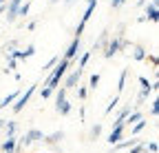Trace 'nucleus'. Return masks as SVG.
Returning <instances> with one entry per match:
<instances>
[{
  "label": "nucleus",
  "instance_id": "obj_1",
  "mask_svg": "<svg viewBox=\"0 0 159 153\" xmlns=\"http://www.w3.org/2000/svg\"><path fill=\"white\" fill-rule=\"evenodd\" d=\"M128 47H130V40H126L122 33H115L111 40H106V45H104V58L111 60V58H115L122 49H128Z\"/></svg>",
  "mask_w": 159,
  "mask_h": 153
},
{
  "label": "nucleus",
  "instance_id": "obj_2",
  "mask_svg": "<svg viewBox=\"0 0 159 153\" xmlns=\"http://www.w3.org/2000/svg\"><path fill=\"white\" fill-rule=\"evenodd\" d=\"M35 87H38V84H31V87H27V91H25V93H20L18 98H16V104L11 107V111L16 113V116L25 111V107H27V104H29V100H31V95L35 93Z\"/></svg>",
  "mask_w": 159,
  "mask_h": 153
},
{
  "label": "nucleus",
  "instance_id": "obj_3",
  "mask_svg": "<svg viewBox=\"0 0 159 153\" xmlns=\"http://www.w3.org/2000/svg\"><path fill=\"white\" fill-rule=\"evenodd\" d=\"M82 73H84V69H73L71 73L66 71L64 78H62V80H64V89H66V91L75 89V87L80 84V80H82Z\"/></svg>",
  "mask_w": 159,
  "mask_h": 153
},
{
  "label": "nucleus",
  "instance_id": "obj_4",
  "mask_svg": "<svg viewBox=\"0 0 159 153\" xmlns=\"http://www.w3.org/2000/svg\"><path fill=\"white\" fill-rule=\"evenodd\" d=\"M25 0H7V9H5V13H7V22L9 25H13L16 20H18V9H20V5H22Z\"/></svg>",
  "mask_w": 159,
  "mask_h": 153
},
{
  "label": "nucleus",
  "instance_id": "obj_5",
  "mask_svg": "<svg viewBox=\"0 0 159 153\" xmlns=\"http://www.w3.org/2000/svg\"><path fill=\"white\" fill-rule=\"evenodd\" d=\"M80 47H82V38H77V36H75L73 40H71V45H69V49L64 51V58H69L71 62L77 60V55L82 53V51H80Z\"/></svg>",
  "mask_w": 159,
  "mask_h": 153
},
{
  "label": "nucleus",
  "instance_id": "obj_6",
  "mask_svg": "<svg viewBox=\"0 0 159 153\" xmlns=\"http://www.w3.org/2000/svg\"><path fill=\"white\" fill-rule=\"evenodd\" d=\"M124 131H126V127L122 124V122H113V129H111V133H108V144H117L119 140L124 138Z\"/></svg>",
  "mask_w": 159,
  "mask_h": 153
},
{
  "label": "nucleus",
  "instance_id": "obj_7",
  "mask_svg": "<svg viewBox=\"0 0 159 153\" xmlns=\"http://www.w3.org/2000/svg\"><path fill=\"white\" fill-rule=\"evenodd\" d=\"M146 7V20H150V22H159V0H150L148 5H144Z\"/></svg>",
  "mask_w": 159,
  "mask_h": 153
},
{
  "label": "nucleus",
  "instance_id": "obj_8",
  "mask_svg": "<svg viewBox=\"0 0 159 153\" xmlns=\"http://www.w3.org/2000/svg\"><path fill=\"white\" fill-rule=\"evenodd\" d=\"M64 136H66V133L60 129V131H53V133H49V136H44L42 142L49 144V146H60V144H62V140H64Z\"/></svg>",
  "mask_w": 159,
  "mask_h": 153
},
{
  "label": "nucleus",
  "instance_id": "obj_9",
  "mask_svg": "<svg viewBox=\"0 0 159 153\" xmlns=\"http://www.w3.org/2000/svg\"><path fill=\"white\" fill-rule=\"evenodd\" d=\"M20 93H22V89H16V91H11L9 95H5V98L0 100V109H7L9 104H13V102H16V98H18Z\"/></svg>",
  "mask_w": 159,
  "mask_h": 153
},
{
  "label": "nucleus",
  "instance_id": "obj_10",
  "mask_svg": "<svg viewBox=\"0 0 159 153\" xmlns=\"http://www.w3.org/2000/svg\"><path fill=\"white\" fill-rule=\"evenodd\" d=\"M2 153H16V136H7V140L0 144Z\"/></svg>",
  "mask_w": 159,
  "mask_h": 153
},
{
  "label": "nucleus",
  "instance_id": "obj_11",
  "mask_svg": "<svg viewBox=\"0 0 159 153\" xmlns=\"http://www.w3.org/2000/svg\"><path fill=\"white\" fill-rule=\"evenodd\" d=\"M148 127V120H144V118H139L135 124H130L128 129H130V136H139V133H142L144 129Z\"/></svg>",
  "mask_w": 159,
  "mask_h": 153
},
{
  "label": "nucleus",
  "instance_id": "obj_12",
  "mask_svg": "<svg viewBox=\"0 0 159 153\" xmlns=\"http://www.w3.org/2000/svg\"><path fill=\"white\" fill-rule=\"evenodd\" d=\"M55 111L60 113V116H69V113L73 111V104H71V102L64 98L62 102H57V104H55Z\"/></svg>",
  "mask_w": 159,
  "mask_h": 153
},
{
  "label": "nucleus",
  "instance_id": "obj_13",
  "mask_svg": "<svg viewBox=\"0 0 159 153\" xmlns=\"http://www.w3.org/2000/svg\"><path fill=\"white\" fill-rule=\"evenodd\" d=\"M106 40H108V31L104 29L102 33H99V38H97V40L93 42V47H91V51H93V53H95V51H99V49H102V47L106 45Z\"/></svg>",
  "mask_w": 159,
  "mask_h": 153
},
{
  "label": "nucleus",
  "instance_id": "obj_14",
  "mask_svg": "<svg viewBox=\"0 0 159 153\" xmlns=\"http://www.w3.org/2000/svg\"><path fill=\"white\" fill-rule=\"evenodd\" d=\"M126 78H128V69H122V73H119V78H117V93L119 95L126 89Z\"/></svg>",
  "mask_w": 159,
  "mask_h": 153
},
{
  "label": "nucleus",
  "instance_id": "obj_15",
  "mask_svg": "<svg viewBox=\"0 0 159 153\" xmlns=\"http://www.w3.org/2000/svg\"><path fill=\"white\" fill-rule=\"evenodd\" d=\"M150 95H152V89H142V91L137 93V104H135V107H142V104H146V100L150 98Z\"/></svg>",
  "mask_w": 159,
  "mask_h": 153
},
{
  "label": "nucleus",
  "instance_id": "obj_16",
  "mask_svg": "<svg viewBox=\"0 0 159 153\" xmlns=\"http://www.w3.org/2000/svg\"><path fill=\"white\" fill-rule=\"evenodd\" d=\"M133 49H135V51H133V58H135V60H146L148 51H146L142 45H133Z\"/></svg>",
  "mask_w": 159,
  "mask_h": 153
},
{
  "label": "nucleus",
  "instance_id": "obj_17",
  "mask_svg": "<svg viewBox=\"0 0 159 153\" xmlns=\"http://www.w3.org/2000/svg\"><path fill=\"white\" fill-rule=\"evenodd\" d=\"M2 131H5V136H16V131H18V122H16V120H7Z\"/></svg>",
  "mask_w": 159,
  "mask_h": 153
},
{
  "label": "nucleus",
  "instance_id": "obj_18",
  "mask_svg": "<svg viewBox=\"0 0 159 153\" xmlns=\"http://www.w3.org/2000/svg\"><path fill=\"white\" fill-rule=\"evenodd\" d=\"M130 111H133V104H126V107H122V109L117 111V118H115V122H122V124H124V118L128 116Z\"/></svg>",
  "mask_w": 159,
  "mask_h": 153
},
{
  "label": "nucleus",
  "instance_id": "obj_19",
  "mask_svg": "<svg viewBox=\"0 0 159 153\" xmlns=\"http://www.w3.org/2000/svg\"><path fill=\"white\" fill-rule=\"evenodd\" d=\"M91 55H93V51H84V53H80L77 69H86V65H89V60H91Z\"/></svg>",
  "mask_w": 159,
  "mask_h": 153
},
{
  "label": "nucleus",
  "instance_id": "obj_20",
  "mask_svg": "<svg viewBox=\"0 0 159 153\" xmlns=\"http://www.w3.org/2000/svg\"><path fill=\"white\" fill-rule=\"evenodd\" d=\"M99 136H102V122H95L91 127V140L95 142V140H99Z\"/></svg>",
  "mask_w": 159,
  "mask_h": 153
},
{
  "label": "nucleus",
  "instance_id": "obj_21",
  "mask_svg": "<svg viewBox=\"0 0 159 153\" xmlns=\"http://www.w3.org/2000/svg\"><path fill=\"white\" fill-rule=\"evenodd\" d=\"M119 98H122V95H119V93H117V95H115V98H113V100L108 102V107L104 109V116H108V113H113V109H117V107H119Z\"/></svg>",
  "mask_w": 159,
  "mask_h": 153
},
{
  "label": "nucleus",
  "instance_id": "obj_22",
  "mask_svg": "<svg viewBox=\"0 0 159 153\" xmlns=\"http://www.w3.org/2000/svg\"><path fill=\"white\" fill-rule=\"evenodd\" d=\"M144 149H146V142H144V140H137V142L128 149V153H144Z\"/></svg>",
  "mask_w": 159,
  "mask_h": 153
},
{
  "label": "nucleus",
  "instance_id": "obj_23",
  "mask_svg": "<svg viewBox=\"0 0 159 153\" xmlns=\"http://www.w3.org/2000/svg\"><path fill=\"white\" fill-rule=\"evenodd\" d=\"M16 65H18V60H16V58H11V55H7V67H5L2 71H5V73H11V71L16 69Z\"/></svg>",
  "mask_w": 159,
  "mask_h": 153
},
{
  "label": "nucleus",
  "instance_id": "obj_24",
  "mask_svg": "<svg viewBox=\"0 0 159 153\" xmlns=\"http://www.w3.org/2000/svg\"><path fill=\"white\" fill-rule=\"evenodd\" d=\"M97 84H99V73H93L91 78H89V84H86V87L95 91V89H97Z\"/></svg>",
  "mask_w": 159,
  "mask_h": 153
},
{
  "label": "nucleus",
  "instance_id": "obj_25",
  "mask_svg": "<svg viewBox=\"0 0 159 153\" xmlns=\"http://www.w3.org/2000/svg\"><path fill=\"white\" fill-rule=\"evenodd\" d=\"M137 80H139V84H142V89H152V82H148L146 75H137ZM152 91H155V89H152Z\"/></svg>",
  "mask_w": 159,
  "mask_h": 153
},
{
  "label": "nucleus",
  "instance_id": "obj_26",
  "mask_svg": "<svg viewBox=\"0 0 159 153\" xmlns=\"http://www.w3.org/2000/svg\"><path fill=\"white\" fill-rule=\"evenodd\" d=\"M86 95H89V87L80 84V87H77V98H80V100H86Z\"/></svg>",
  "mask_w": 159,
  "mask_h": 153
},
{
  "label": "nucleus",
  "instance_id": "obj_27",
  "mask_svg": "<svg viewBox=\"0 0 159 153\" xmlns=\"http://www.w3.org/2000/svg\"><path fill=\"white\" fill-rule=\"evenodd\" d=\"M57 60H60V58H57V55H53V58H51V60H49V62H47V65L42 67V71H44V73H49V71L53 69V65H55Z\"/></svg>",
  "mask_w": 159,
  "mask_h": 153
},
{
  "label": "nucleus",
  "instance_id": "obj_28",
  "mask_svg": "<svg viewBox=\"0 0 159 153\" xmlns=\"http://www.w3.org/2000/svg\"><path fill=\"white\" fill-rule=\"evenodd\" d=\"M64 98H66V89H64V87H62V89H60V91H57V93H55V104H57V102H62V100H64Z\"/></svg>",
  "mask_w": 159,
  "mask_h": 153
},
{
  "label": "nucleus",
  "instance_id": "obj_29",
  "mask_svg": "<svg viewBox=\"0 0 159 153\" xmlns=\"http://www.w3.org/2000/svg\"><path fill=\"white\" fill-rule=\"evenodd\" d=\"M157 113H159V100L155 98V100H152V107H150V116L157 118Z\"/></svg>",
  "mask_w": 159,
  "mask_h": 153
},
{
  "label": "nucleus",
  "instance_id": "obj_30",
  "mask_svg": "<svg viewBox=\"0 0 159 153\" xmlns=\"http://www.w3.org/2000/svg\"><path fill=\"white\" fill-rule=\"evenodd\" d=\"M146 151H150V153H157L159 151V144L152 140V142H146Z\"/></svg>",
  "mask_w": 159,
  "mask_h": 153
},
{
  "label": "nucleus",
  "instance_id": "obj_31",
  "mask_svg": "<svg viewBox=\"0 0 159 153\" xmlns=\"http://www.w3.org/2000/svg\"><path fill=\"white\" fill-rule=\"evenodd\" d=\"M22 53H25V58H31V55H35V47H33V45H29Z\"/></svg>",
  "mask_w": 159,
  "mask_h": 153
},
{
  "label": "nucleus",
  "instance_id": "obj_32",
  "mask_svg": "<svg viewBox=\"0 0 159 153\" xmlns=\"http://www.w3.org/2000/svg\"><path fill=\"white\" fill-rule=\"evenodd\" d=\"M146 60H150V65H152V67H159V60H157V55H155V53L146 55Z\"/></svg>",
  "mask_w": 159,
  "mask_h": 153
},
{
  "label": "nucleus",
  "instance_id": "obj_33",
  "mask_svg": "<svg viewBox=\"0 0 159 153\" xmlns=\"http://www.w3.org/2000/svg\"><path fill=\"white\" fill-rule=\"evenodd\" d=\"M124 5V0H111V9H119Z\"/></svg>",
  "mask_w": 159,
  "mask_h": 153
},
{
  "label": "nucleus",
  "instance_id": "obj_34",
  "mask_svg": "<svg viewBox=\"0 0 159 153\" xmlns=\"http://www.w3.org/2000/svg\"><path fill=\"white\" fill-rule=\"evenodd\" d=\"M84 118H86V107H80V120L84 122Z\"/></svg>",
  "mask_w": 159,
  "mask_h": 153
},
{
  "label": "nucleus",
  "instance_id": "obj_35",
  "mask_svg": "<svg viewBox=\"0 0 159 153\" xmlns=\"http://www.w3.org/2000/svg\"><path fill=\"white\" fill-rule=\"evenodd\" d=\"M35 27H38V20H31V22L27 25V29H29V31H35Z\"/></svg>",
  "mask_w": 159,
  "mask_h": 153
},
{
  "label": "nucleus",
  "instance_id": "obj_36",
  "mask_svg": "<svg viewBox=\"0 0 159 153\" xmlns=\"http://www.w3.org/2000/svg\"><path fill=\"white\" fill-rule=\"evenodd\" d=\"M5 122H7V120H2V118H0V131L5 129Z\"/></svg>",
  "mask_w": 159,
  "mask_h": 153
},
{
  "label": "nucleus",
  "instance_id": "obj_37",
  "mask_svg": "<svg viewBox=\"0 0 159 153\" xmlns=\"http://www.w3.org/2000/svg\"><path fill=\"white\" fill-rule=\"evenodd\" d=\"M73 2H75V0H64V5H66V7H71Z\"/></svg>",
  "mask_w": 159,
  "mask_h": 153
},
{
  "label": "nucleus",
  "instance_id": "obj_38",
  "mask_svg": "<svg viewBox=\"0 0 159 153\" xmlns=\"http://www.w3.org/2000/svg\"><path fill=\"white\" fill-rule=\"evenodd\" d=\"M55 2H57V0H49V5H55Z\"/></svg>",
  "mask_w": 159,
  "mask_h": 153
},
{
  "label": "nucleus",
  "instance_id": "obj_39",
  "mask_svg": "<svg viewBox=\"0 0 159 153\" xmlns=\"http://www.w3.org/2000/svg\"><path fill=\"white\" fill-rule=\"evenodd\" d=\"M5 2H7V0H0V5H5Z\"/></svg>",
  "mask_w": 159,
  "mask_h": 153
},
{
  "label": "nucleus",
  "instance_id": "obj_40",
  "mask_svg": "<svg viewBox=\"0 0 159 153\" xmlns=\"http://www.w3.org/2000/svg\"><path fill=\"white\" fill-rule=\"evenodd\" d=\"M124 2H128V0H124Z\"/></svg>",
  "mask_w": 159,
  "mask_h": 153
}]
</instances>
